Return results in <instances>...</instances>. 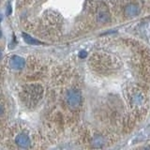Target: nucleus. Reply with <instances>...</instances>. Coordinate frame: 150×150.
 Instances as JSON below:
<instances>
[{
    "mask_svg": "<svg viewBox=\"0 0 150 150\" xmlns=\"http://www.w3.org/2000/svg\"><path fill=\"white\" fill-rule=\"evenodd\" d=\"M19 96L25 107L34 109L44 96V86L37 80H27L19 89Z\"/></svg>",
    "mask_w": 150,
    "mask_h": 150,
    "instance_id": "1",
    "label": "nucleus"
}]
</instances>
